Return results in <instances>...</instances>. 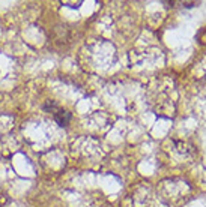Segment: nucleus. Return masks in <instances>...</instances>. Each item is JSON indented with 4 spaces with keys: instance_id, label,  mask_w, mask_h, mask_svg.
Instances as JSON below:
<instances>
[{
    "instance_id": "nucleus-1",
    "label": "nucleus",
    "mask_w": 206,
    "mask_h": 207,
    "mask_svg": "<svg viewBox=\"0 0 206 207\" xmlns=\"http://www.w3.org/2000/svg\"><path fill=\"white\" fill-rule=\"evenodd\" d=\"M54 119H56V122L60 125V126H66L68 122L71 120V114L66 113V111H63V110H60V111H57V113L54 114Z\"/></svg>"
}]
</instances>
